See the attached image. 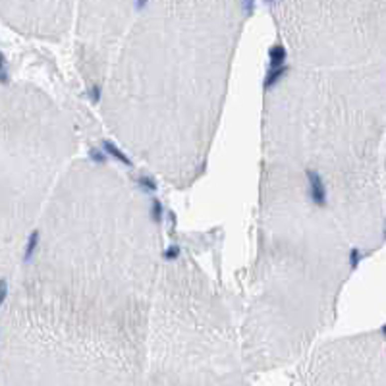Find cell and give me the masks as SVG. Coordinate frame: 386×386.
Masks as SVG:
<instances>
[{"label": "cell", "mask_w": 386, "mask_h": 386, "mask_svg": "<svg viewBox=\"0 0 386 386\" xmlns=\"http://www.w3.org/2000/svg\"><path fill=\"white\" fill-rule=\"evenodd\" d=\"M0 81L2 83H6L8 81V72H6V58H4V54L0 52Z\"/></svg>", "instance_id": "cell-7"}, {"label": "cell", "mask_w": 386, "mask_h": 386, "mask_svg": "<svg viewBox=\"0 0 386 386\" xmlns=\"http://www.w3.org/2000/svg\"><path fill=\"white\" fill-rule=\"evenodd\" d=\"M357 263H359V253H357V249H354V251H352V265L355 267Z\"/></svg>", "instance_id": "cell-12"}, {"label": "cell", "mask_w": 386, "mask_h": 386, "mask_svg": "<svg viewBox=\"0 0 386 386\" xmlns=\"http://www.w3.org/2000/svg\"><path fill=\"white\" fill-rule=\"evenodd\" d=\"M37 241H39V232H33L31 236H29V240H27V247H25V261L31 259L33 251L37 247Z\"/></svg>", "instance_id": "cell-5"}, {"label": "cell", "mask_w": 386, "mask_h": 386, "mask_svg": "<svg viewBox=\"0 0 386 386\" xmlns=\"http://www.w3.org/2000/svg\"><path fill=\"white\" fill-rule=\"evenodd\" d=\"M91 159H93V161H96V162H100V164H102V162H104V155H102V153H100V151H96V149H95V151H91Z\"/></svg>", "instance_id": "cell-10"}, {"label": "cell", "mask_w": 386, "mask_h": 386, "mask_svg": "<svg viewBox=\"0 0 386 386\" xmlns=\"http://www.w3.org/2000/svg\"><path fill=\"white\" fill-rule=\"evenodd\" d=\"M102 147H104V151H106V153H108L110 157H114V159H118V161L122 162V164H126V166H129V168L133 166V164H131V161H129L128 157H126V155H124V153H122V151H120V149H118L116 145L110 143V141H104V143H102Z\"/></svg>", "instance_id": "cell-3"}, {"label": "cell", "mask_w": 386, "mask_h": 386, "mask_svg": "<svg viewBox=\"0 0 386 386\" xmlns=\"http://www.w3.org/2000/svg\"><path fill=\"white\" fill-rule=\"evenodd\" d=\"M309 178V190H311V199L317 203V205H324L326 203V190H324V184H322L321 176L317 172H307Z\"/></svg>", "instance_id": "cell-1"}, {"label": "cell", "mask_w": 386, "mask_h": 386, "mask_svg": "<svg viewBox=\"0 0 386 386\" xmlns=\"http://www.w3.org/2000/svg\"><path fill=\"white\" fill-rule=\"evenodd\" d=\"M269 58H271V68H282L284 60H286V48L282 45H276V47L271 48Z\"/></svg>", "instance_id": "cell-2"}, {"label": "cell", "mask_w": 386, "mask_h": 386, "mask_svg": "<svg viewBox=\"0 0 386 386\" xmlns=\"http://www.w3.org/2000/svg\"><path fill=\"white\" fill-rule=\"evenodd\" d=\"M286 72V68L282 66V68H271L269 70V74H267V78H265V83H263V87L265 89H271L276 81L282 78V74Z\"/></svg>", "instance_id": "cell-4"}, {"label": "cell", "mask_w": 386, "mask_h": 386, "mask_svg": "<svg viewBox=\"0 0 386 386\" xmlns=\"http://www.w3.org/2000/svg\"><path fill=\"white\" fill-rule=\"evenodd\" d=\"M151 214H153V220H161L162 218V205L161 201H157V199H153V207H151Z\"/></svg>", "instance_id": "cell-6"}, {"label": "cell", "mask_w": 386, "mask_h": 386, "mask_svg": "<svg viewBox=\"0 0 386 386\" xmlns=\"http://www.w3.org/2000/svg\"><path fill=\"white\" fill-rule=\"evenodd\" d=\"M139 184H141L143 188H147V190H151V192H155V190H157V184H155L151 178H147V176L139 178Z\"/></svg>", "instance_id": "cell-8"}, {"label": "cell", "mask_w": 386, "mask_h": 386, "mask_svg": "<svg viewBox=\"0 0 386 386\" xmlns=\"http://www.w3.org/2000/svg\"><path fill=\"white\" fill-rule=\"evenodd\" d=\"M178 253H180V249H178V247H172V249L166 251V257H178Z\"/></svg>", "instance_id": "cell-11"}, {"label": "cell", "mask_w": 386, "mask_h": 386, "mask_svg": "<svg viewBox=\"0 0 386 386\" xmlns=\"http://www.w3.org/2000/svg\"><path fill=\"white\" fill-rule=\"evenodd\" d=\"M6 295H8V284L6 280H0V307L6 301Z\"/></svg>", "instance_id": "cell-9"}]
</instances>
